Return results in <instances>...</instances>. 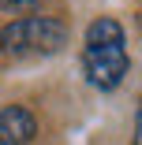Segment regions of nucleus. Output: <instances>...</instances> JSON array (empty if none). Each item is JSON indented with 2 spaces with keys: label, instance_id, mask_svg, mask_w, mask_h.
Returning a JSON list of instances; mask_svg holds the SVG:
<instances>
[{
  "label": "nucleus",
  "instance_id": "nucleus-5",
  "mask_svg": "<svg viewBox=\"0 0 142 145\" xmlns=\"http://www.w3.org/2000/svg\"><path fill=\"white\" fill-rule=\"evenodd\" d=\"M135 145H142V97H138V112H135Z\"/></svg>",
  "mask_w": 142,
  "mask_h": 145
},
{
  "label": "nucleus",
  "instance_id": "nucleus-3",
  "mask_svg": "<svg viewBox=\"0 0 142 145\" xmlns=\"http://www.w3.org/2000/svg\"><path fill=\"white\" fill-rule=\"evenodd\" d=\"M38 134V119L30 108L8 104L0 108V145H30Z\"/></svg>",
  "mask_w": 142,
  "mask_h": 145
},
{
  "label": "nucleus",
  "instance_id": "nucleus-1",
  "mask_svg": "<svg viewBox=\"0 0 142 145\" xmlns=\"http://www.w3.org/2000/svg\"><path fill=\"white\" fill-rule=\"evenodd\" d=\"M82 71L94 89H116L127 74V48H124V26L116 19H94L86 26V48H82Z\"/></svg>",
  "mask_w": 142,
  "mask_h": 145
},
{
  "label": "nucleus",
  "instance_id": "nucleus-4",
  "mask_svg": "<svg viewBox=\"0 0 142 145\" xmlns=\"http://www.w3.org/2000/svg\"><path fill=\"white\" fill-rule=\"evenodd\" d=\"M41 8V0H0V11H11V15H30V11H38Z\"/></svg>",
  "mask_w": 142,
  "mask_h": 145
},
{
  "label": "nucleus",
  "instance_id": "nucleus-2",
  "mask_svg": "<svg viewBox=\"0 0 142 145\" xmlns=\"http://www.w3.org/2000/svg\"><path fill=\"white\" fill-rule=\"evenodd\" d=\"M64 45H67V26L52 15H22V19H11L0 30V52L15 56V60L52 56Z\"/></svg>",
  "mask_w": 142,
  "mask_h": 145
}]
</instances>
